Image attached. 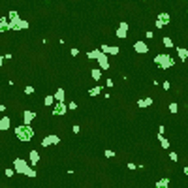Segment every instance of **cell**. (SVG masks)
<instances>
[{
  "mask_svg": "<svg viewBox=\"0 0 188 188\" xmlns=\"http://www.w3.org/2000/svg\"><path fill=\"white\" fill-rule=\"evenodd\" d=\"M102 89H104V87H92V89H89V96H98V94H102Z\"/></svg>",
  "mask_w": 188,
  "mask_h": 188,
  "instance_id": "24",
  "label": "cell"
},
{
  "mask_svg": "<svg viewBox=\"0 0 188 188\" xmlns=\"http://www.w3.org/2000/svg\"><path fill=\"white\" fill-rule=\"evenodd\" d=\"M100 53H102L100 49H92V51H89V53H87V58H90V60H96Z\"/></svg>",
  "mask_w": 188,
  "mask_h": 188,
  "instance_id": "21",
  "label": "cell"
},
{
  "mask_svg": "<svg viewBox=\"0 0 188 188\" xmlns=\"http://www.w3.org/2000/svg\"><path fill=\"white\" fill-rule=\"evenodd\" d=\"M162 43L166 45L167 49H171V47H175V43H173V40H171L169 36H166V38H162Z\"/></svg>",
  "mask_w": 188,
  "mask_h": 188,
  "instance_id": "22",
  "label": "cell"
},
{
  "mask_svg": "<svg viewBox=\"0 0 188 188\" xmlns=\"http://www.w3.org/2000/svg\"><path fill=\"white\" fill-rule=\"evenodd\" d=\"M8 30H9L8 17H0V32H8Z\"/></svg>",
  "mask_w": 188,
  "mask_h": 188,
  "instance_id": "18",
  "label": "cell"
},
{
  "mask_svg": "<svg viewBox=\"0 0 188 188\" xmlns=\"http://www.w3.org/2000/svg\"><path fill=\"white\" fill-rule=\"evenodd\" d=\"M90 77H92L94 81H100V79H102V70H100V68L90 70Z\"/></svg>",
  "mask_w": 188,
  "mask_h": 188,
  "instance_id": "19",
  "label": "cell"
},
{
  "mask_svg": "<svg viewBox=\"0 0 188 188\" xmlns=\"http://www.w3.org/2000/svg\"><path fill=\"white\" fill-rule=\"evenodd\" d=\"M162 89H164V90H169V89H171V83H169V81H164V83H162Z\"/></svg>",
  "mask_w": 188,
  "mask_h": 188,
  "instance_id": "32",
  "label": "cell"
},
{
  "mask_svg": "<svg viewBox=\"0 0 188 188\" xmlns=\"http://www.w3.org/2000/svg\"><path fill=\"white\" fill-rule=\"evenodd\" d=\"M72 132H73V134H79V132H81V128H79V126H77V124H75V126H73V128H72Z\"/></svg>",
  "mask_w": 188,
  "mask_h": 188,
  "instance_id": "37",
  "label": "cell"
},
{
  "mask_svg": "<svg viewBox=\"0 0 188 188\" xmlns=\"http://www.w3.org/2000/svg\"><path fill=\"white\" fill-rule=\"evenodd\" d=\"M58 143H60V138L57 134H49L42 139V147H51V145H58Z\"/></svg>",
  "mask_w": 188,
  "mask_h": 188,
  "instance_id": "7",
  "label": "cell"
},
{
  "mask_svg": "<svg viewBox=\"0 0 188 188\" xmlns=\"http://www.w3.org/2000/svg\"><path fill=\"white\" fill-rule=\"evenodd\" d=\"M53 98H55V102H66V90L62 87H58L57 92L53 94Z\"/></svg>",
  "mask_w": 188,
  "mask_h": 188,
  "instance_id": "14",
  "label": "cell"
},
{
  "mask_svg": "<svg viewBox=\"0 0 188 188\" xmlns=\"http://www.w3.org/2000/svg\"><path fill=\"white\" fill-rule=\"evenodd\" d=\"M177 111H179V104H177V102H171L169 104V113H177Z\"/></svg>",
  "mask_w": 188,
  "mask_h": 188,
  "instance_id": "27",
  "label": "cell"
},
{
  "mask_svg": "<svg viewBox=\"0 0 188 188\" xmlns=\"http://www.w3.org/2000/svg\"><path fill=\"white\" fill-rule=\"evenodd\" d=\"M4 173H6V177H13V175H15V169H12V167H8V169L4 171Z\"/></svg>",
  "mask_w": 188,
  "mask_h": 188,
  "instance_id": "31",
  "label": "cell"
},
{
  "mask_svg": "<svg viewBox=\"0 0 188 188\" xmlns=\"http://www.w3.org/2000/svg\"><path fill=\"white\" fill-rule=\"evenodd\" d=\"M105 85H107V87H113L115 83H113V79H107V81H105Z\"/></svg>",
  "mask_w": 188,
  "mask_h": 188,
  "instance_id": "39",
  "label": "cell"
},
{
  "mask_svg": "<svg viewBox=\"0 0 188 188\" xmlns=\"http://www.w3.org/2000/svg\"><path fill=\"white\" fill-rule=\"evenodd\" d=\"M12 128V119L9 117H0V132H8Z\"/></svg>",
  "mask_w": 188,
  "mask_h": 188,
  "instance_id": "11",
  "label": "cell"
},
{
  "mask_svg": "<svg viewBox=\"0 0 188 188\" xmlns=\"http://www.w3.org/2000/svg\"><path fill=\"white\" fill-rule=\"evenodd\" d=\"M98 68L102 70V72H107V70L111 68V64H109V55H105V53H100L98 55Z\"/></svg>",
  "mask_w": 188,
  "mask_h": 188,
  "instance_id": "4",
  "label": "cell"
},
{
  "mask_svg": "<svg viewBox=\"0 0 188 188\" xmlns=\"http://www.w3.org/2000/svg\"><path fill=\"white\" fill-rule=\"evenodd\" d=\"M53 104H55V98H53V94L45 96V100H43V105H47V107H51Z\"/></svg>",
  "mask_w": 188,
  "mask_h": 188,
  "instance_id": "25",
  "label": "cell"
},
{
  "mask_svg": "<svg viewBox=\"0 0 188 188\" xmlns=\"http://www.w3.org/2000/svg\"><path fill=\"white\" fill-rule=\"evenodd\" d=\"M158 141H160L162 149H169V141H167V139L164 138V134H158Z\"/></svg>",
  "mask_w": 188,
  "mask_h": 188,
  "instance_id": "20",
  "label": "cell"
},
{
  "mask_svg": "<svg viewBox=\"0 0 188 188\" xmlns=\"http://www.w3.org/2000/svg\"><path fill=\"white\" fill-rule=\"evenodd\" d=\"M169 160H173V162H177V160H179V156H177V152H169Z\"/></svg>",
  "mask_w": 188,
  "mask_h": 188,
  "instance_id": "34",
  "label": "cell"
},
{
  "mask_svg": "<svg viewBox=\"0 0 188 188\" xmlns=\"http://www.w3.org/2000/svg\"><path fill=\"white\" fill-rule=\"evenodd\" d=\"M152 105V98H149V96H147V98H141V100H138V107H151Z\"/></svg>",
  "mask_w": 188,
  "mask_h": 188,
  "instance_id": "16",
  "label": "cell"
},
{
  "mask_svg": "<svg viewBox=\"0 0 188 188\" xmlns=\"http://www.w3.org/2000/svg\"><path fill=\"white\" fill-rule=\"evenodd\" d=\"M19 19V13L17 12H9L8 13V21H17Z\"/></svg>",
  "mask_w": 188,
  "mask_h": 188,
  "instance_id": "28",
  "label": "cell"
},
{
  "mask_svg": "<svg viewBox=\"0 0 188 188\" xmlns=\"http://www.w3.org/2000/svg\"><path fill=\"white\" fill-rule=\"evenodd\" d=\"M34 92H36V89H34V87H24V94H27V96H32Z\"/></svg>",
  "mask_w": 188,
  "mask_h": 188,
  "instance_id": "29",
  "label": "cell"
},
{
  "mask_svg": "<svg viewBox=\"0 0 188 188\" xmlns=\"http://www.w3.org/2000/svg\"><path fill=\"white\" fill-rule=\"evenodd\" d=\"M36 119V113H34V111H30V109H27L23 113V122L24 124H32V120Z\"/></svg>",
  "mask_w": 188,
  "mask_h": 188,
  "instance_id": "12",
  "label": "cell"
},
{
  "mask_svg": "<svg viewBox=\"0 0 188 188\" xmlns=\"http://www.w3.org/2000/svg\"><path fill=\"white\" fill-rule=\"evenodd\" d=\"M154 27H156V28H164V24H162L158 19H156V24H154Z\"/></svg>",
  "mask_w": 188,
  "mask_h": 188,
  "instance_id": "38",
  "label": "cell"
},
{
  "mask_svg": "<svg viewBox=\"0 0 188 188\" xmlns=\"http://www.w3.org/2000/svg\"><path fill=\"white\" fill-rule=\"evenodd\" d=\"M102 53H105V55H119V47H115V45H107V43H102Z\"/></svg>",
  "mask_w": 188,
  "mask_h": 188,
  "instance_id": "10",
  "label": "cell"
},
{
  "mask_svg": "<svg viewBox=\"0 0 188 188\" xmlns=\"http://www.w3.org/2000/svg\"><path fill=\"white\" fill-rule=\"evenodd\" d=\"M28 162H30V166H32V167L40 162V152H38L36 149H32V151H30V154H28Z\"/></svg>",
  "mask_w": 188,
  "mask_h": 188,
  "instance_id": "13",
  "label": "cell"
},
{
  "mask_svg": "<svg viewBox=\"0 0 188 188\" xmlns=\"http://www.w3.org/2000/svg\"><path fill=\"white\" fill-rule=\"evenodd\" d=\"M177 57H179L181 62H184L186 57H188V49H184V47H177Z\"/></svg>",
  "mask_w": 188,
  "mask_h": 188,
  "instance_id": "17",
  "label": "cell"
},
{
  "mask_svg": "<svg viewBox=\"0 0 188 188\" xmlns=\"http://www.w3.org/2000/svg\"><path fill=\"white\" fill-rule=\"evenodd\" d=\"M24 175H27V177H30V179H34V177H36V169H34V167H32V166H30V167H28V169H27V171H24Z\"/></svg>",
  "mask_w": 188,
  "mask_h": 188,
  "instance_id": "26",
  "label": "cell"
},
{
  "mask_svg": "<svg viewBox=\"0 0 188 188\" xmlns=\"http://www.w3.org/2000/svg\"><path fill=\"white\" fill-rule=\"evenodd\" d=\"M30 27L28 21H24V19L19 17L17 21H9V30H27Z\"/></svg>",
  "mask_w": 188,
  "mask_h": 188,
  "instance_id": "6",
  "label": "cell"
},
{
  "mask_svg": "<svg viewBox=\"0 0 188 188\" xmlns=\"http://www.w3.org/2000/svg\"><path fill=\"white\" fill-rule=\"evenodd\" d=\"M104 154H105V158H113V156H115V151L105 149V151H104Z\"/></svg>",
  "mask_w": 188,
  "mask_h": 188,
  "instance_id": "30",
  "label": "cell"
},
{
  "mask_svg": "<svg viewBox=\"0 0 188 188\" xmlns=\"http://www.w3.org/2000/svg\"><path fill=\"white\" fill-rule=\"evenodd\" d=\"M4 64V57H2V55H0V66H2Z\"/></svg>",
  "mask_w": 188,
  "mask_h": 188,
  "instance_id": "40",
  "label": "cell"
},
{
  "mask_svg": "<svg viewBox=\"0 0 188 188\" xmlns=\"http://www.w3.org/2000/svg\"><path fill=\"white\" fill-rule=\"evenodd\" d=\"M154 64L158 66L160 70H169L171 66L175 64V60H173V57H169L167 53H162V55H156V57H154Z\"/></svg>",
  "mask_w": 188,
  "mask_h": 188,
  "instance_id": "2",
  "label": "cell"
},
{
  "mask_svg": "<svg viewBox=\"0 0 188 188\" xmlns=\"http://www.w3.org/2000/svg\"><path fill=\"white\" fill-rule=\"evenodd\" d=\"M30 167V164L27 160H23V158H15L13 160V169H15V173H21V175H24V171H27Z\"/></svg>",
  "mask_w": 188,
  "mask_h": 188,
  "instance_id": "3",
  "label": "cell"
},
{
  "mask_svg": "<svg viewBox=\"0 0 188 188\" xmlns=\"http://www.w3.org/2000/svg\"><path fill=\"white\" fill-rule=\"evenodd\" d=\"M128 23H126V21H122V23H120L119 24V27H117V38H120V40H124L126 38V34H128Z\"/></svg>",
  "mask_w": 188,
  "mask_h": 188,
  "instance_id": "9",
  "label": "cell"
},
{
  "mask_svg": "<svg viewBox=\"0 0 188 188\" xmlns=\"http://www.w3.org/2000/svg\"><path fill=\"white\" fill-rule=\"evenodd\" d=\"M68 109H70V111H75V109H77V104H75V102H70V104H68Z\"/></svg>",
  "mask_w": 188,
  "mask_h": 188,
  "instance_id": "33",
  "label": "cell"
},
{
  "mask_svg": "<svg viewBox=\"0 0 188 188\" xmlns=\"http://www.w3.org/2000/svg\"><path fill=\"white\" fill-rule=\"evenodd\" d=\"M152 36H154V32H152V30H147V40H152Z\"/></svg>",
  "mask_w": 188,
  "mask_h": 188,
  "instance_id": "35",
  "label": "cell"
},
{
  "mask_svg": "<svg viewBox=\"0 0 188 188\" xmlns=\"http://www.w3.org/2000/svg\"><path fill=\"white\" fill-rule=\"evenodd\" d=\"M66 111H68V105H66V102H55L53 117H64Z\"/></svg>",
  "mask_w": 188,
  "mask_h": 188,
  "instance_id": "5",
  "label": "cell"
},
{
  "mask_svg": "<svg viewBox=\"0 0 188 188\" xmlns=\"http://www.w3.org/2000/svg\"><path fill=\"white\" fill-rule=\"evenodd\" d=\"M13 134H15V138H17L19 141H23V143H28V141H32L34 139V128L30 124H21V126H15V130H13Z\"/></svg>",
  "mask_w": 188,
  "mask_h": 188,
  "instance_id": "1",
  "label": "cell"
},
{
  "mask_svg": "<svg viewBox=\"0 0 188 188\" xmlns=\"http://www.w3.org/2000/svg\"><path fill=\"white\" fill-rule=\"evenodd\" d=\"M167 186H169V179H167V177H164L162 181L156 182V188H167Z\"/></svg>",
  "mask_w": 188,
  "mask_h": 188,
  "instance_id": "23",
  "label": "cell"
},
{
  "mask_svg": "<svg viewBox=\"0 0 188 188\" xmlns=\"http://www.w3.org/2000/svg\"><path fill=\"white\" fill-rule=\"evenodd\" d=\"M134 51L139 53V55H147L149 53V43L147 42H135L134 43Z\"/></svg>",
  "mask_w": 188,
  "mask_h": 188,
  "instance_id": "8",
  "label": "cell"
},
{
  "mask_svg": "<svg viewBox=\"0 0 188 188\" xmlns=\"http://www.w3.org/2000/svg\"><path fill=\"white\" fill-rule=\"evenodd\" d=\"M158 21L164 24V27H167V24H169V21H171L169 13H167V12H160V13H158Z\"/></svg>",
  "mask_w": 188,
  "mask_h": 188,
  "instance_id": "15",
  "label": "cell"
},
{
  "mask_svg": "<svg viewBox=\"0 0 188 188\" xmlns=\"http://www.w3.org/2000/svg\"><path fill=\"white\" fill-rule=\"evenodd\" d=\"M70 53H72V57H77V55H79V49H75V47H73L72 51H70Z\"/></svg>",
  "mask_w": 188,
  "mask_h": 188,
  "instance_id": "36",
  "label": "cell"
},
{
  "mask_svg": "<svg viewBox=\"0 0 188 188\" xmlns=\"http://www.w3.org/2000/svg\"><path fill=\"white\" fill-rule=\"evenodd\" d=\"M141 2H147V0H141Z\"/></svg>",
  "mask_w": 188,
  "mask_h": 188,
  "instance_id": "41",
  "label": "cell"
}]
</instances>
